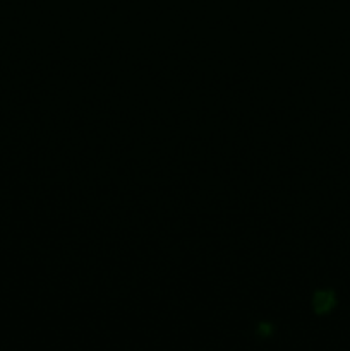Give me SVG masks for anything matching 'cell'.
Listing matches in <instances>:
<instances>
[]
</instances>
